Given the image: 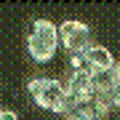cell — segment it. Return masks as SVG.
I'll return each instance as SVG.
<instances>
[{
    "mask_svg": "<svg viewBox=\"0 0 120 120\" xmlns=\"http://www.w3.org/2000/svg\"><path fill=\"white\" fill-rule=\"evenodd\" d=\"M27 53L35 64H51L59 53V24L51 19H32L27 32Z\"/></svg>",
    "mask_w": 120,
    "mask_h": 120,
    "instance_id": "6da1fadb",
    "label": "cell"
},
{
    "mask_svg": "<svg viewBox=\"0 0 120 120\" xmlns=\"http://www.w3.org/2000/svg\"><path fill=\"white\" fill-rule=\"evenodd\" d=\"M27 94L35 101V107L53 112V115H64L67 107V91H64V80H56V77H32L27 83Z\"/></svg>",
    "mask_w": 120,
    "mask_h": 120,
    "instance_id": "7a4b0ae2",
    "label": "cell"
},
{
    "mask_svg": "<svg viewBox=\"0 0 120 120\" xmlns=\"http://www.w3.org/2000/svg\"><path fill=\"white\" fill-rule=\"evenodd\" d=\"M94 45V30L80 19H64L59 24V48L69 56H80Z\"/></svg>",
    "mask_w": 120,
    "mask_h": 120,
    "instance_id": "3957f363",
    "label": "cell"
},
{
    "mask_svg": "<svg viewBox=\"0 0 120 120\" xmlns=\"http://www.w3.org/2000/svg\"><path fill=\"white\" fill-rule=\"evenodd\" d=\"M109 107L101 101L96 94L91 96H77V99H67L64 107V117L67 120H109Z\"/></svg>",
    "mask_w": 120,
    "mask_h": 120,
    "instance_id": "277c9868",
    "label": "cell"
},
{
    "mask_svg": "<svg viewBox=\"0 0 120 120\" xmlns=\"http://www.w3.org/2000/svg\"><path fill=\"white\" fill-rule=\"evenodd\" d=\"M117 59L112 56V51L107 45H91L86 53L80 56H69V69H86V72L96 75V72H109V69H115Z\"/></svg>",
    "mask_w": 120,
    "mask_h": 120,
    "instance_id": "5b68a950",
    "label": "cell"
},
{
    "mask_svg": "<svg viewBox=\"0 0 120 120\" xmlns=\"http://www.w3.org/2000/svg\"><path fill=\"white\" fill-rule=\"evenodd\" d=\"M0 120H19V115L13 109H5V107H0Z\"/></svg>",
    "mask_w": 120,
    "mask_h": 120,
    "instance_id": "8992f818",
    "label": "cell"
}]
</instances>
